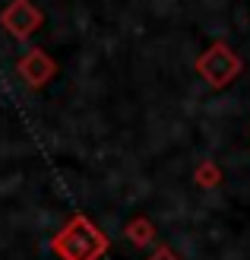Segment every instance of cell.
I'll list each match as a JSON object with an SVG mask.
<instances>
[{
	"mask_svg": "<svg viewBox=\"0 0 250 260\" xmlns=\"http://www.w3.org/2000/svg\"><path fill=\"white\" fill-rule=\"evenodd\" d=\"M51 248H54V254L63 257V260H98L104 251H108V238H104L86 216H73L70 222L54 235Z\"/></svg>",
	"mask_w": 250,
	"mask_h": 260,
	"instance_id": "1",
	"label": "cell"
},
{
	"mask_svg": "<svg viewBox=\"0 0 250 260\" xmlns=\"http://www.w3.org/2000/svg\"><path fill=\"white\" fill-rule=\"evenodd\" d=\"M196 70H200V76L209 80L212 86H225L228 80H234V76L241 73V57L219 42V45H212L200 60H196Z\"/></svg>",
	"mask_w": 250,
	"mask_h": 260,
	"instance_id": "2",
	"label": "cell"
},
{
	"mask_svg": "<svg viewBox=\"0 0 250 260\" xmlns=\"http://www.w3.org/2000/svg\"><path fill=\"white\" fill-rule=\"evenodd\" d=\"M4 25L13 32V35H29V32H35L38 25H42V13H38L29 0H16L7 13H4Z\"/></svg>",
	"mask_w": 250,
	"mask_h": 260,
	"instance_id": "3",
	"label": "cell"
},
{
	"mask_svg": "<svg viewBox=\"0 0 250 260\" xmlns=\"http://www.w3.org/2000/svg\"><path fill=\"white\" fill-rule=\"evenodd\" d=\"M19 70H22V76L29 80L32 86H42L48 76H51V63H48V57L45 54H38V51H32L29 57H22V63H19Z\"/></svg>",
	"mask_w": 250,
	"mask_h": 260,
	"instance_id": "4",
	"label": "cell"
},
{
	"mask_svg": "<svg viewBox=\"0 0 250 260\" xmlns=\"http://www.w3.org/2000/svg\"><path fill=\"white\" fill-rule=\"evenodd\" d=\"M127 235L130 238H133V241H146L149 238V222H146V219H136V222H130V229H127Z\"/></svg>",
	"mask_w": 250,
	"mask_h": 260,
	"instance_id": "5",
	"label": "cell"
},
{
	"mask_svg": "<svg viewBox=\"0 0 250 260\" xmlns=\"http://www.w3.org/2000/svg\"><path fill=\"white\" fill-rule=\"evenodd\" d=\"M149 260H177V257L171 254V248H159V251H155V254H152Z\"/></svg>",
	"mask_w": 250,
	"mask_h": 260,
	"instance_id": "6",
	"label": "cell"
}]
</instances>
